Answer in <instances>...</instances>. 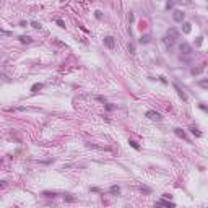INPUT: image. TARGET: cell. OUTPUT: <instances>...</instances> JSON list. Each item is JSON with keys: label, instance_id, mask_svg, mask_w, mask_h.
Here are the masks:
<instances>
[{"label": "cell", "instance_id": "cell-1", "mask_svg": "<svg viewBox=\"0 0 208 208\" xmlns=\"http://www.w3.org/2000/svg\"><path fill=\"white\" fill-rule=\"evenodd\" d=\"M179 49H181V60H184V62H189L190 57H192V54H194L192 47H190L187 42H182V44L179 46Z\"/></svg>", "mask_w": 208, "mask_h": 208}, {"label": "cell", "instance_id": "cell-2", "mask_svg": "<svg viewBox=\"0 0 208 208\" xmlns=\"http://www.w3.org/2000/svg\"><path fill=\"white\" fill-rule=\"evenodd\" d=\"M172 18H174V21L182 23V21H184V18H185V13H184L182 10H174V13H172Z\"/></svg>", "mask_w": 208, "mask_h": 208}, {"label": "cell", "instance_id": "cell-3", "mask_svg": "<svg viewBox=\"0 0 208 208\" xmlns=\"http://www.w3.org/2000/svg\"><path fill=\"white\" fill-rule=\"evenodd\" d=\"M148 119H151V120H161V114L159 112H156V111H146V114H145Z\"/></svg>", "mask_w": 208, "mask_h": 208}, {"label": "cell", "instance_id": "cell-4", "mask_svg": "<svg viewBox=\"0 0 208 208\" xmlns=\"http://www.w3.org/2000/svg\"><path fill=\"white\" fill-rule=\"evenodd\" d=\"M104 44H106V47H107V49H111V50L116 47V41H114L112 36H106V37H104Z\"/></svg>", "mask_w": 208, "mask_h": 208}, {"label": "cell", "instance_id": "cell-5", "mask_svg": "<svg viewBox=\"0 0 208 208\" xmlns=\"http://www.w3.org/2000/svg\"><path fill=\"white\" fill-rule=\"evenodd\" d=\"M163 41H164V44H166L167 47H169V49H171L172 46L176 44V41H177V39H174V37H171V36H166V37H164V39H163Z\"/></svg>", "mask_w": 208, "mask_h": 208}, {"label": "cell", "instance_id": "cell-6", "mask_svg": "<svg viewBox=\"0 0 208 208\" xmlns=\"http://www.w3.org/2000/svg\"><path fill=\"white\" fill-rule=\"evenodd\" d=\"M156 203H158V205H164V207H169V208H174V207H176V205L172 203V202H169V200H166V198H161V200H158Z\"/></svg>", "mask_w": 208, "mask_h": 208}, {"label": "cell", "instance_id": "cell-7", "mask_svg": "<svg viewBox=\"0 0 208 208\" xmlns=\"http://www.w3.org/2000/svg\"><path fill=\"white\" fill-rule=\"evenodd\" d=\"M167 36H171V37H174V39H177V37H179V33H177L176 28H169V29H167Z\"/></svg>", "mask_w": 208, "mask_h": 208}, {"label": "cell", "instance_id": "cell-8", "mask_svg": "<svg viewBox=\"0 0 208 208\" xmlns=\"http://www.w3.org/2000/svg\"><path fill=\"white\" fill-rule=\"evenodd\" d=\"M174 133H176L177 137H181V138H184V140H187V135H185V132L182 130V128H174Z\"/></svg>", "mask_w": 208, "mask_h": 208}, {"label": "cell", "instance_id": "cell-9", "mask_svg": "<svg viewBox=\"0 0 208 208\" xmlns=\"http://www.w3.org/2000/svg\"><path fill=\"white\" fill-rule=\"evenodd\" d=\"M109 194H111V195H119V194H120V187H119V185H112L111 189H109Z\"/></svg>", "mask_w": 208, "mask_h": 208}, {"label": "cell", "instance_id": "cell-10", "mask_svg": "<svg viewBox=\"0 0 208 208\" xmlns=\"http://www.w3.org/2000/svg\"><path fill=\"white\" fill-rule=\"evenodd\" d=\"M63 200L68 202V203H73V202H75V197H73L72 194H63Z\"/></svg>", "mask_w": 208, "mask_h": 208}, {"label": "cell", "instance_id": "cell-11", "mask_svg": "<svg viewBox=\"0 0 208 208\" xmlns=\"http://www.w3.org/2000/svg\"><path fill=\"white\" fill-rule=\"evenodd\" d=\"M42 88H44V85H42V83H34V85L31 86V91H33V93H36L37 90H42Z\"/></svg>", "mask_w": 208, "mask_h": 208}, {"label": "cell", "instance_id": "cell-12", "mask_svg": "<svg viewBox=\"0 0 208 208\" xmlns=\"http://www.w3.org/2000/svg\"><path fill=\"white\" fill-rule=\"evenodd\" d=\"M174 88H176V91L179 93V96H181L182 99H184V101H187V96H185V93H184V91H182V90H181V88H179L177 85H174Z\"/></svg>", "mask_w": 208, "mask_h": 208}, {"label": "cell", "instance_id": "cell-13", "mask_svg": "<svg viewBox=\"0 0 208 208\" xmlns=\"http://www.w3.org/2000/svg\"><path fill=\"white\" fill-rule=\"evenodd\" d=\"M42 195H44V197H47V198H55V197H57V194H55V192H49V190L42 192Z\"/></svg>", "mask_w": 208, "mask_h": 208}, {"label": "cell", "instance_id": "cell-14", "mask_svg": "<svg viewBox=\"0 0 208 208\" xmlns=\"http://www.w3.org/2000/svg\"><path fill=\"white\" fill-rule=\"evenodd\" d=\"M182 29H184V33H185V34H189L190 33V29H192V24H190V23H184V24H182Z\"/></svg>", "mask_w": 208, "mask_h": 208}, {"label": "cell", "instance_id": "cell-15", "mask_svg": "<svg viewBox=\"0 0 208 208\" xmlns=\"http://www.w3.org/2000/svg\"><path fill=\"white\" fill-rule=\"evenodd\" d=\"M150 42V34H145V36L140 37V44H148Z\"/></svg>", "mask_w": 208, "mask_h": 208}, {"label": "cell", "instance_id": "cell-16", "mask_svg": "<svg viewBox=\"0 0 208 208\" xmlns=\"http://www.w3.org/2000/svg\"><path fill=\"white\" fill-rule=\"evenodd\" d=\"M20 41L21 42H26V44H29V42H33V39L29 36H20Z\"/></svg>", "mask_w": 208, "mask_h": 208}, {"label": "cell", "instance_id": "cell-17", "mask_svg": "<svg viewBox=\"0 0 208 208\" xmlns=\"http://www.w3.org/2000/svg\"><path fill=\"white\" fill-rule=\"evenodd\" d=\"M190 132H192L194 135H197V137H202V132H200L197 127H190Z\"/></svg>", "mask_w": 208, "mask_h": 208}, {"label": "cell", "instance_id": "cell-18", "mask_svg": "<svg viewBox=\"0 0 208 208\" xmlns=\"http://www.w3.org/2000/svg\"><path fill=\"white\" fill-rule=\"evenodd\" d=\"M128 143H130V146H132V148H135V150H140V145H138V143H137L135 140H128Z\"/></svg>", "mask_w": 208, "mask_h": 208}, {"label": "cell", "instance_id": "cell-19", "mask_svg": "<svg viewBox=\"0 0 208 208\" xmlns=\"http://www.w3.org/2000/svg\"><path fill=\"white\" fill-rule=\"evenodd\" d=\"M203 65H202V67H198V68H192V75H198L200 72H202V70H203Z\"/></svg>", "mask_w": 208, "mask_h": 208}, {"label": "cell", "instance_id": "cell-20", "mask_svg": "<svg viewBox=\"0 0 208 208\" xmlns=\"http://www.w3.org/2000/svg\"><path fill=\"white\" fill-rule=\"evenodd\" d=\"M31 26L34 28V29H41V23H37V21H31Z\"/></svg>", "mask_w": 208, "mask_h": 208}, {"label": "cell", "instance_id": "cell-21", "mask_svg": "<svg viewBox=\"0 0 208 208\" xmlns=\"http://www.w3.org/2000/svg\"><path fill=\"white\" fill-rule=\"evenodd\" d=\"M172 7H174V0H167V3H166V10H171Z\"/></svg>", "mask_w": 208, "mask_h": 208}, {"label": "cell", "instance_id": "cell-22", "mask_svg": "<svg viewBox=\"0 0 208 208\" xmlns=\"http://www.w3.org/2000/svg\"><path fill=\"white\" fill-rule=\"evenodd\" d=\"M128 50H130V54H135V46H133V44H128Z\"/></svg>", "mask_w": 208, "mask_h": 208}, {"label": "cell", "instance_id": "cell-23", "mask_svg": "<svg viewBox=\"0 0 208 208\" xmlns=\"http://www.w3.org/2000/svg\"><path fill=\"white\" fill-rule=\"evenodd\" d=\"M140 190L143 192V194H150V192H151V190H150L148 187H140Z\"/></svg>", "mask_w": 208, "mask_h": 208}, {"label": "cell", "instance_id": "cell-24", "mask_svg": "<svg viewBox=\"0 0 208 208\" xmlns=\"http://www.w3.org/2000/svg\"><path fill=\"white\" fill-rule=\"evenodd\" d=\"M55 23H57V24H59L60 28H65V23H63L62 20H57V21H55Z\"/></svg>", "mask_w": 208, "mask_h": 208}, {"label": "cell", "instance_id": "cell-25", "mask_svg": "<svg viewBox=\"0 0 208 208\" xmlns=\"http://www.w3.org/2000/svg\"><path fill=\"white\" fill-rule=\"evenodd\" d=\"M177 2H181V3H185V5H190V3H192V0H177Z\"/></svg>", "mask_w": 208, "mask_h": 208}, {"label": "cell", "instance_id": "cell-26", "mask_svg": "<svg viewBox=\"0 0 208 208\" xmlns=\"http://www.w3.org/2000/svg\"><path fill=\"white\" fill-rule=\"evenodd\" d=\"M207 85H208L207 80H202V81H200V86H202V88H207Z\"/></svg>", "mask_w": 208, "mask_h": 208}, {"label": "cell", "instance_id": "cell-27", "mask_svg": "<svg viewBox=\"0 0 208 208\" xmlns=\"http://www.w3.org/2000/svg\"><path fill=\"white\" fill-rule=\"evenodd\" d=\"M106 109H107V111H112L114 106H112V104H106Z\"/></svg>", "mask_w": 208, "mask_h": 208}, {"label": "cell", "instance_id": "cell-28", "mask_svg": "<svg viewBox=\"0 0 208 208\" xmlns=\"http://www.w3.org/2000/svg\"><path fill=\"white\" fill-rule=\"evenodd\" d=\"M5 185H7V182H5V181H0V189H3Z\"/></svg>", "mask_w": 208, "mask_h": 208}, {"label": "cell", "instance_id": "cell-29", "mask_svg": "<svg viewBox=\"0 0 208 208\" xmlns=\"http://www.w3.org/2000/svg\"><path fill=\"white\" fill-rule=\"evenodd\" d=\"M94 13H96V18L101 20V16H103V15H101V12H94Z\"/></svg>", "mask_w": 208, "mask_h": 208}, {"label": "cell", "instance_id": "cell-30", "mask_svg": "<svg viewBox=\"0 0 208 208\" xmlns=\"http://www.w3.org/2000/svg\"><path fill=\"white\" fill-rule=\"evenodd\" d=\"M96 99H98V101H103V103H106V98H103V96H98Z\"/></svg>", "mask_w": 208, "mask_h": 208}, {"label": "cell", "instance_id": "cell-31", "mask_svg": "<svg viewBox=\"0 0 208 208\" xmlns=\"http://www.w3.org/2000/svg\"><path fill=\"white\" fill-rule=\"evenodd\" d=\"M128 21H130V23L133 21V13H128Z\"/></svg>", "mask_w": 208, "mask_h": 208}, {"label": "cell", "instance_id": "cell-32", "mask_svg": "<svg viewBox=\"0 0 208 208\" xmlns=\"http://www.w3.org/2000/svg\"><path fill=\"white\" fill-rule=\"evenodd\" d=\"M91 192H101V190L98 189V187H91Z\"/></svg>", "mask_w": 208, "mask_h": 208}, {"label": "cell", "instance_id": "cell-33", "mask_svg": "<svg viewBox=\"0 0 208 208\" xmlns=\"http://www.w3.org/2000/svg\"><path fill=\"white\" fill-rule=\"evenodd\" d=\"M0 164H2V158H0Z\"/></svg>", "mask_w": 208, "mask_h": 208}]
</instances>
